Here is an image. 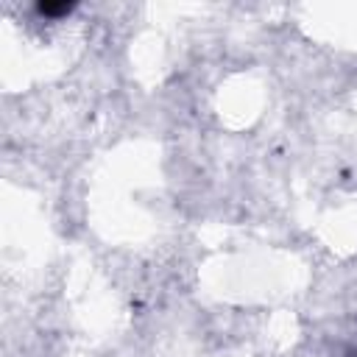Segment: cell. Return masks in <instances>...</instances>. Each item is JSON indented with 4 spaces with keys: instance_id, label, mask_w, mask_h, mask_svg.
<instances>
[{
    "instance_id": "1",
    "label": "cell",
    "mask_w": 357,
    "mask_h": 357,
    "mask_svg": "<svg viewBox=\"0 0 357 357\" xmlns=\"http://www.w3.org/2000/svg\"><path fill=\"white\" fill-rule=\"evenodd\" d=\"M73 11V3H39L36 6V14L42 17H64Z\"/></svg>"
}]
</instances>
